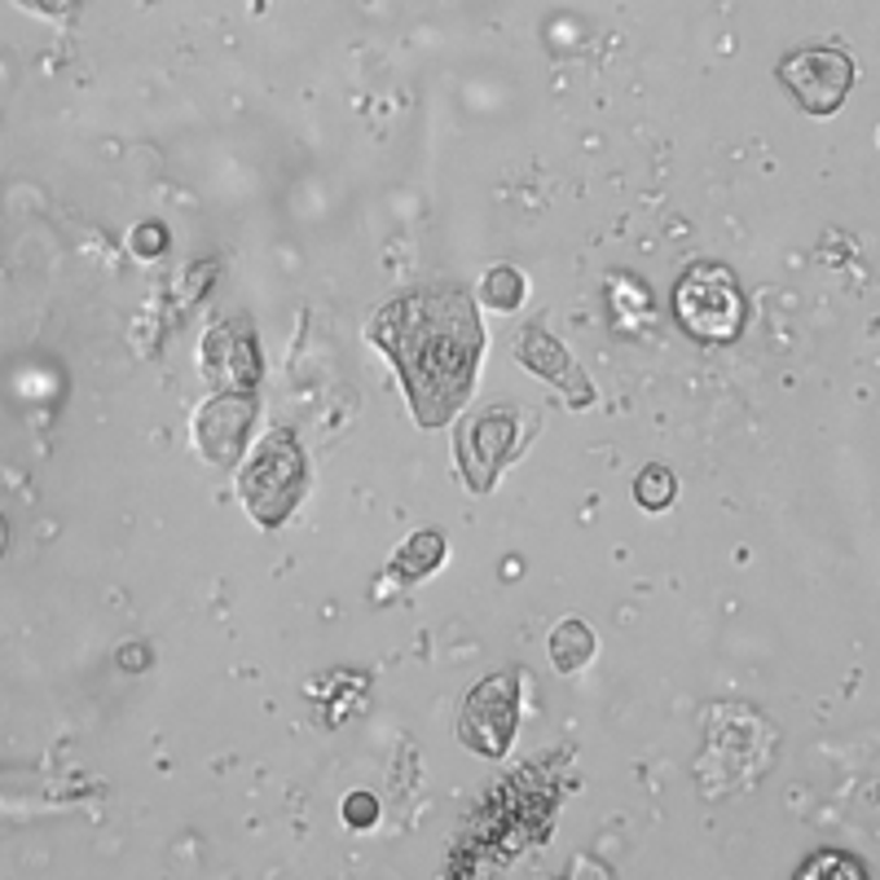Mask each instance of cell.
I'll use <instances>...</instances> for the list:
<instances>
[{"label":"cell","instance_id":"1","mask_svg":"<svg viewBox=\"0 0 880 880\" xmlns=\"http://www.w3.org/2000/svg\"><path fill=\"white\" fill-rule=\"evenodd\" d=\"M370 335L401 366L423 427L450 423L459 414L480 357V321L459 286H427L383 304L370 317Z\"/></svg>","mask_w":880,"mask_h":880},{"label":"cell","instance_id":"2","mask_svg":"<svg viewBox=\"0 0 880 880\" xmlns=\"http://www.w3.org/2000/svg\"><path fill=\"white\" fill-rule=\"evenodd\" d=\"M679 321L705 344H731L744 326V295L722 265H696L674 291Z\"/></svg>","mask_w":880,"mask_h":880},{"label":"cell","instance_id":"3","mask_svg":"<svg viewBox=\"0 0 880 880\" xmlns=\"http://www.w3.org/2000/svg\"><path fill=\"white\" fill-rule=\"evenodd\" d=\"M300 476H304V467H300L295 440L282 436V431H273L265 445H260V454L252 459V467L243 472V502H247L265 524H278V520L291 511V502H295Z\"/></svg>","mask_w":880,"mask_h":880},{"label":"cell","instance_id":"4","mask_svg":"<svg viewBox=\"0 0 880 880\" xmlns=\"http://www.w3.org/2000/svg\"><path fill=\"white\" fill-rule=\"evenodd\" d=\"M515 436H520V414L498 405V410H480L476 418H467L459 427V459L463 472L472 480V489H489L498 467L515 454Z\"/></svg>","mask_w":880,"mask_h":880},{"label":"cell","instance_id":"5","mask_svg":"<svg viewBox=\"0 0 880 880\" xmlns=\"http://www.w3.org/2000/svg\"><path fill=\"white\" fill-rule=\"evenodd\" d=\"M780 75L810 115H832L854 84V62L841 49H806L784 58Z\"/></svg>","mask_w":880,"mask_h":880},{"label":"cell","instance_id":"6","mask_svg":"<svg viewBox=\"0 0 880 880\" xmlns=\"http://www.w3.org/2000/svg\"><path fill=\"white\" fill-rule=\"evenodd\" d=\"M511 731H515V674H502L472 692L463 709V740L480 753H502Z\"/></svg>","mask_w":880,"mask_h":880},{"label":"cell","instance_id":"7","mask_svg":"<svg viewBox=\"0 0 880 880\" xmlns=\"http://www.w3.org/2000/svg\"><path fill=\"white\" fill-rule=\"evenodd\" d=\"M550 656H555V665H560V670H582L586 660L595 656V638H590V630H586L582 621L560 625L555 638H550Z\"/></svg>","mask_w":880,"mask_h":880},{"label":"cell","instance_id":"8","mask_svg":"<svg viewBox=\"0 0 880 880\" xmlns=\"http://www.w3.org/2000/svg\"><path fill=\"white\" fill-rule=\"evenodd\" d=\"M440 555H445V541H440V533H418L410 537V546L401 550V577H418V573H431L440 564Z\"/></svg>","mask_w":880,"mask_h":880},{"label":"cell","instance_id":"9","mask_svg":"<svg viewBox=\"0 0 880 880\" xmlns=\"http://www.w3.org/2000/svg\"><path fill=\"white\" fill-rule=\"evenodd\" d=\"M674 489H679V480L670 476V467H660V463L643 467V476L634 480V493H638V502H643L647 511L670 506V502H674Z\"/></svg>","mask_w":880,"mask_h":880},{"label":"cell","instance_id":"10","mask_svg":"<svg viewBox=\"0 0 880 880\" xmlns=\"http://www.w3.org/2000/svg\"><path fill=\"white\" fill-rule=\"evenodd\" d=\"M485 300H489L493 308H515V304L524 300L520 273H515V269H489V273H485Z\"/></svg>","mask_w":880,"mask_h":880},{"label":"cell","instance_id":"11","mask_svg":"<svg viewBox=\"0 0 880 880\" xmlns=\"http://www.w3.org/2000/svg\"><path fill=\"white\" fill-rule=\"evenodd\" d=\"M528 340H533V344H537V349H541V353H528V349H524V353H520V362H524V366H533V370H546V375H550V379H564V370H569V362H564V353H560V344H550V340H546V335H537V330H533V335H528Z\"/></svg>","mask_w":880,"mask_h":880},{"label":"cell","instance_id":"12","mask_svg":"<svg viewBox=\"0 0 880 880\" xmlns=\"http://www.w3.org/2000/svg\"><path fill=\"white\" fill-rule=\"evenodd\" d=\"M344 819L357 823V828H370V823L379 819V802H375L370 793H357V797L344 802Z\"/></svg>","mask_w":880,"mask_h":880}]
</instances>
